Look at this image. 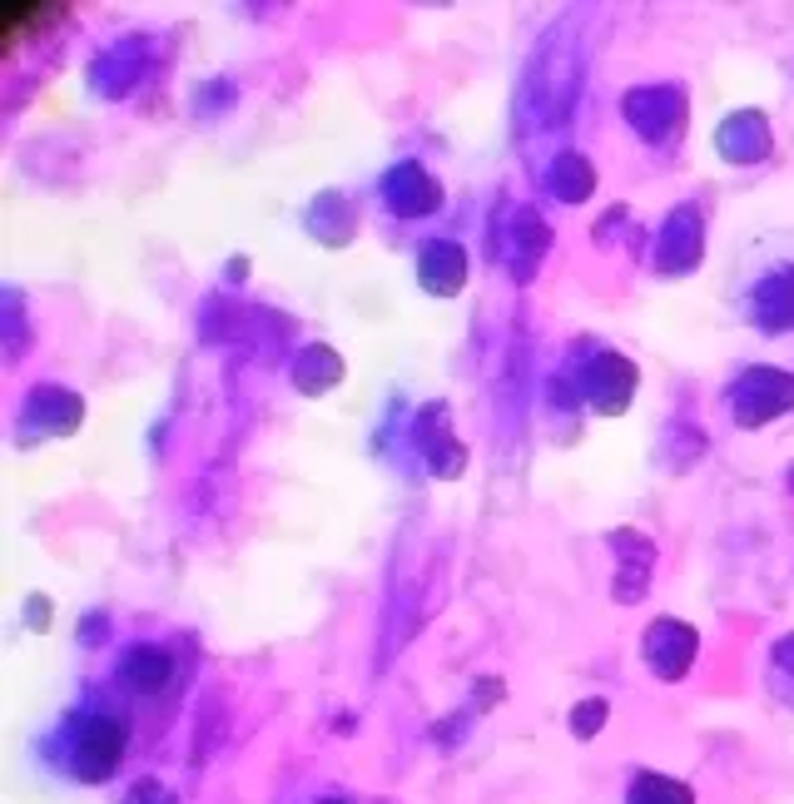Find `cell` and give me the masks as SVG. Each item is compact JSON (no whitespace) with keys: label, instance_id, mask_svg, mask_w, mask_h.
<instances>
[{"label":"cell","instance_id":"6da1fadb","mask_svg":"<svg viewBox=\"0 0 794 804\" xmlns=\"http://www.w3.org/2000/svg\"><path fill=\"white\" fill-rule=\"evenodd\" d=\"M120 755H125V725H115V720H85V725H80L75 770H80L85 780H105Z\"/></svg>","mask_w":794,"mask_h":804},{"label":"cell","instance_id":"7a4b0ae2","mask_svg":"<svg viewBox=\"0 0 794 804\" xmlns=\"http://www.w3.org/2000/svg\"><path fill=\"white\" fill-rule=\"evenodd\" d=\"M790 402H794V383L785 378V373H770V368L750 373V378L740 383V393H735L740 422H765V417L785 412Z\"/></svg>","mask_w":794,"mask_h":804},{"label":"cell","instance_id":"3957f363","mask_svg":"<svg viewBox=\"0 0 794 804\" xmlns=\"http://www.w3.org/2000/svg\"><path fill=\"white\" fill-rule=\"evenodd\" d=\"M462 273H467V259L457 244H427L422 249V283L432 293H457L462 288Z\"/></svg>","mask_w":794,"mask_h":804},{"label":"cell","instance_id":"277c9868","mask_svg":"<svg viewBox=\"0 0 794 804\" xmlns=\"http://www.w3.org/2000/svg\"><path fill=\"white\" fill-rule=\"evenodd\" d=\"M65 15V5H20V0H10L5 10H0V30H5V45H15L25 30H45L50 20H60Z\"/></svg>","mask_w":794,"mask_h":804},{"label":"cell","instance_id":"5b68a950","mask_svg":"<svg viewBox=\"0 0 794 804\" xmlns=\"http://www.w3.org/2000/svg\"><path fill=\"white\" fill-rule=\"evenodd\" d=\"M631 804H690V790L675 785V780H661V775H646L631 790Z\"/></svg>","mask_w":794,"mask_h":804},{"label":"cell","instance_id":"8992f818","mask_svg":"<svg viewBox=\"0 0 794 804\" xmlns=\"http://www.w3.org/2000/svg\"><path fill=\"white\" fill-rule=\"evenodd\" d=\"M130 675H139L144 685H159V680L169 675V661H164V651H149V646L130 651Z\"/></svg>","mask_w":794,"mask_h":804},{"label":"cell","instance_id":"52a82bcc","mask_svg":"<svg viewBox=\"0 0 794 804\" xmlns=\"http://www.w3.org/2000/svg\"><path fill=\"white\" fill-rule=\"evenodd\" d=\"M134 804H174V795H169V790H159V785H144V790L134 795Z\"/></svg>","mask_w":794,"mask_h":804},{"label":"cell","instance_id":"ba28073f","mask_svg":"<svg viewBox=\"0 0 794 804\" xmlns=\"http://www.w3.org/2000/svg\"><path fill=\"white\" fill-rule=\"evenodd\" d=\"M601 715H606V710H601V705H586V710H581V715H576V725H581V730H586V725H591V720H596V725H601Z\"/></svg>","mask_w":794,"mask_h":804}]
</instances>
